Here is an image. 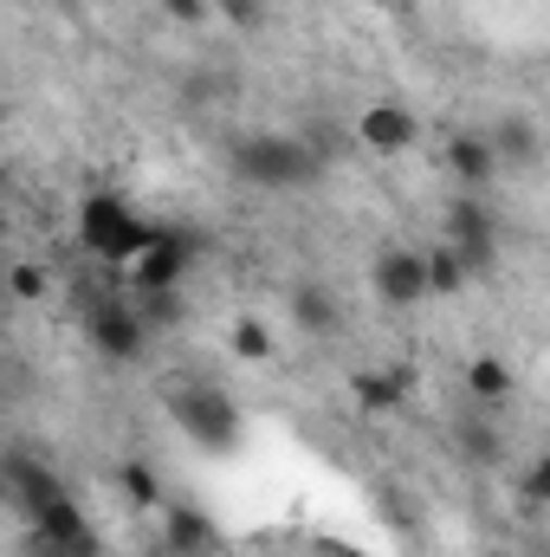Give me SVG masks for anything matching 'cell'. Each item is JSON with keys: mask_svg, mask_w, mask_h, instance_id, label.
<instances>
[{"mask_svg": "<svg viewBox=\"0 0 550 557\" xmlns=\"http://www.w3.org/2000/svg\"><path fill=\"white\" fill-rule=\"evenodd\" d=\"M155 234H162V221H142L117 195H85V208H78V247L104 267H137L155 247Z\"/></svg>", "mask_w": 550, "mask_h": 557, "instance_id": "6da1fadb", "label": "cell"}, {"mask_svg": "<svg viewBox=\"0 0 550 557\" xmlns=\"http://www.w3.org/2000/svg\"><path fill=\"white\" fill-rule=\"evenodd\" d=\"M162 409H168V421L195 447H208V454H234L240 447V409H234V396L221 383H168Z\"/></svg>", "mask_w": 550, "mask_h": 557, "instance_id": "7a4b0ae2", "label": "cell"}, {"mask_svg": "<svg viewBox=\"0 0 550 557\" xmlns=\"http://www.w3.org/2000/svg\"><path fill=\"white\" fill-rule=\"evenodd\" d=\"M234 169L253 188H311L324 175V156L304 137H247L234 143Z\"/></svg>", "mask_w": 550, "mask_h": 557, "instance_id": "3957f363", "label": "cell"}, {"mask_svg": "<svg viewBox=\"0 0 550 557\" xmlns=\"http://www.w3.org/2000/svg\"><path fill=\"white\" fill-rule=\"evenodd\" d=\"M370 285H376V298L396 305V311L434 298V292H427V253H421V247H383L376 267H370Z\"/></svg>", "mask_w": 550, "mask_h": 557, "instance_id": "277c9868", "label": "cell"}, {"mask_svg": "<svg viewBox=\"0 0 550 557\" xmlns=\"http://www.w3.org/2000/svg\"><path fill=\"white\" fill-rule=\"evenodd\" d=\"M195 253H201V240H195V234L162 227V234H155V247H149L137 267H130V285H137V292H175Z\"/></svg>", "mask_w": 550, "mask_h": 557, "instance_id": "5b68a950", "label": "cell"}, {"mask_svg": "<svg viewBox=\"0 0 550 557\" xmlns=\"http://www.w3.org/2000/svg\"><path fill=\"white\" fill-rule=\"evenodd\" d=\"M447 240H453V253L466 260V273L473 278L492 273L499 240H492V214H486L479 201H453V208H447Z\"/></svg>", "mask_w": 550, "mask_h": 557, "instance_id": "8992f818", "label": "cell"}, {"mask_svg": "<svg viewBox=\"0 0 550 557\" xmlns=\"http://www.w3.org/2000/svg\"><path fill=\"white\" fill-rule=\"evenodd\" d=\"M350 131H357L363 149H376V156H409L414 143H421V124H414V111H402V104H363Z\"/></svg>", "mask_w": 550, "mask_h": 557, "instance_id": "52a82bcc", "label": "cell"}, {"mask_svg": "<svg viewBox=\"0 0 550 557\" xmlns=\"http://www.w3.org/2000/svg\"><path fill=\"white\" fill-rule=\"evenodd\" d=\"M91 344H98V357H111V363H137L142 344H149V324H142V311L98 305V311H91Z\"/></svg>", "mask_w": 550, "mask_h": 557, "instance_id": "ba28073f", "label": "cell"}, {"mask_svg": "<svg viewBox=\"0 0 550 557\" xmlns=\"http://www.w3.org/2000/svg\"><path fill=\"white\" fill-rule=\"evenodd\" d=\"M7 480H13V499H20V512H26V519H39L52 499H65V480H59L52 467L26 460V454H7Z\"/></svg>", "mask_w": 550, "mask_h": 557, "instance_id": "9c48e42d", "label": "cell"}, {"mask_svg": "<svg viewBox=\"0 0 550 557\" xmlns=\"http://www.w3.org/2000/svg\"><path fill=\"white\" fill-rule=\"evenodd\" d=\"M447 169H453L466 188H486L505 162H499V149H492L486 131H453V143H447Z\"/></svg>", "mask_w": 550, "mask_h": 557, "instance_id": "30bf717a", "label": "cell"}, {"mask_svg": "<svg viewBox=\"0 0 550 557\" xmlns=\"http://www.w3.org/2000/svg\"><path fill=\"white\" fill-rule=\"evenodd\" d=\"M291 318H298V331H311V337H337V331H343V311H337V298H330L324 278H298V285H291Z\"/></svg>", "mask_w": 550, "mask_h": 557, "instance_id": "8fae6325", "label": "cell"}, {"mask_svg": "<svg viewBox=\"0 0 550 557\" xmlns=\"http://www.w3.org/2000/svg\"><path fill=\"white\" fill-rule=\"evenodd\" d=\"M162 539H168V552H182V557H208L221 545L214 519L195 512V506H162Z\"/></svg>", "mask_w": 550, "mask_h": 557, "instance_id": "7c38bea8", "label": "cell"}, {"mask_svg": "<svg viewBox=\"0 0 550 557\" xmlns=\"http://www.w3.org/2000/svg\"><path fill=\"white\" fill-rule=\"evenodd\" d=\"M486 137L499 149V162H518V169H538V156H545V137L532 117H499V131H486Z\"/></svg>", "mask_w": 550, "mask_h": 557, "instance_id": "4fadbf2b", "label": "cell"}, {"mask_svg": "<svg viewBox=\"0 0 550 557\" xmlns=\"http://www.w3.org/2000/svg\"><path fill=\"white\" fill-rule=\"evenodd\" d=\"M350 396L363 403V409H402V396H409V370H357L350 376Z\"/></svg>", "mask_w": 550, "mask_h": 557, "instance_id": "5bb4252c", "label": "cell"}, {"mask_svg": "<svg viewBox=\"0 0 550 557\" xmlns=\"http://www.w3.org/2000/svg\"><path fill=\"white\" fill-rule=\"evenodd\" d=\"M512 389H518V376H512L505 357H473V363H466V396H473V403H505Z\"/></svg>", "mask_w": 550, "mask_h": 557, "instance_id": "9a60e30c", "label": "cell"}, {"mask_svg": "<svg viewBox=\"0 0 550 557\" xmlns=\"http://www.w3.org/2000/svg\"><path fill=\"white\" fill-rule=\"evenodd\" d=\"M466 260L453 253V240H440V247H427V292L434 298H453V292H466Z\"/></svg>", "mask_w": 550, "mask_h": 557, "instance_id": "2e32d148", "label": "cell"}, {"mask_svg": "<svg viewBox=\"0 0 550 557\" xmlns=\"http://www.w3.org/2000/svg\"><path fill=\"white\" fill-rule=\"evenodd\" d=\"M117 486H124V499H130L137 512H162V506H168V499H162V480H155L142 460H124V467H117Z\"/></svg>", "mask_w": 550, "mask_h": 557, "instance_id": "e0dca14e", "label": "cell"}, {"mask_svg": "<svg viewBox=\"0 0 550 557\" xmlns=\"http://www.w3.org/2000/svg\"><path fill=\"white\" fill-rule=\"evenodd\" d=\"M227 344H234V357H247V363H266V357L278 350V337H273V324H266V318H240Z\"/></svg>", "mask_w": 550, "mask_h": 557, "instance_id": "ac0fdd59", "label": "cell"}, {"mask_svg": "<svg viewBox=\"0 0 550 557\" xmlns=\"http://www.w3.org/2000/svg\"><path fill=\"white\" fill-rule=\"evenodd\" d=\"M175 318H182V298L175 292H142V324L149 331H168Z\"/></svg>", "mask_w": 550, "mask_h": 557, "instance_id": "d6986e66", "label": "cell"}, {"mask_svg": "<svg viewBox=\"0 0 550 557\" xmlns=\"http://www.w3.org/2000/svg\"><path fill=\"white\" fill-rule=\"evenodd\" d=\"M46 267H33V260H20V267H13V273H7V285H13V298H26V305H33V298H46Z\"/></svg>", "mask_w": 550, "mask_h": 557, "instance_id": "ffe728a7", "label": "cell"}, {"mask_svg": "<svg viewBox=\"0 0 550 557\" xmlns=\"http://www.w3.org/2000/svg\"><path fill=\"white\" fill-rule=\"evenodd\" d=\"M518 493H525L532 506H550V454H538V460L518 473Z\"/></svg>", "mask_w": 550, "mask_h": 557, "instance_id": "44dd1931", "label": "cell"}, {"mask_svg": "<svg viewBox=\"0 0 550 557\" xmlns=\"http://www.w3.org/2000/svg\"><path fill=\"white\" fill-rule=\"evenodd\" d=\"M162 13H168L175 26H201V20L214 13V0H162Z\"/></svg>", "mask_w": 550, "mask_h": 557, "instance_id": "7402d4cb", "label": "cell"}, {"mask_svg": "<svg viewBox=\"0 0 550 557\" xmlns=\"http://www.w3.org/2000/svg\"><path fill=\"white\" fill-rule=\"evenodd\" d=\"M221 7V20H234V26H260L266 20V0H214Z\"/></svg>", "mask_w": 550, "mask_h": 557, "instance_id": "603a6c76", "label": "cell"}, {"mask_svg": "<svg viewBox=\"0 0 550 557\" xmlns=\"http://www.w3.org/2000/svg\"><path fill=\"white\" fill-rule=\"evenodd\" d=\"M460 447H473L479 460H492V454H499V441H492V428H479V421H473V428H460Z\"/></svg>", "mask_w": 550, "mask_h": 557, "instance_id": "cb8c5ba5", "label": "cell"}, {"mask_svg": "<svg viewBox=\"0 0 550 557\" xmlns=\"http://www.w3.org/2000/svg\"><path fill=\"white\" fill-rule=\"evenodd\" d=\"M532 557H550V552H532Z\"/></svg>", "mask_w": 550, "mask_h": 557, "instance_id": "d4e9b609", "label": "cell"}]
</instances>
